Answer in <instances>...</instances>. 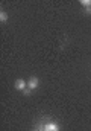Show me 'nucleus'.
Listing matches in <instances>:
<instances>
[{"instance_id": "obj_3", "label": "nucleus", "mask_w": 91, "mask_h": 131, "mask_svg": "<svg viewBox=\"0 0 91 131\" xmlns=\"http://www.w3.org/2000/svg\"><path fill=\"white\" fill-rule=\"evenodd\" d=\"M44 131H59V127L55 122H49L44 125Z\"/></svg>"}, {"instance_id": "obj_4", "label": "nucleus", "mask_w": 91, "mask_h": 131, "mask_svg": "<svg viewBox=\"0 0 91 131\" xmlns=\"http://www.w3.org/2000/svg\"><path fill=\"white\" fill-rule=\"evenodd\" d=\"M0 21H2V23H6V21H8V14H6L5 11L0 12Z\"/></svg>"}, {"instance_id": "obj_2", "label": "nucleus", "mask_w": 91, "mask_h": 131, "mask_svg": "<svg viewBox=\"0 0 91 131\" xmlns=\"http://www.w3.org/2000/svg\"><path fill=\"white\" fill-rule=\"evenodd\" d=\"M38 84H40V81H38V78H35V76H32L29 81H28V87H29L30 90L36 89V87H38Z\"/></svg>"}, {"instance_id": "obj_6", "label": "nucleus", "mask_w": 91, "mask_h": 131, "mask_svg": "<svg viewBox=\"0 0 91 131\" xmlns=\"http://www.w3.org/2000/svg\"><path fill=\"white\" fill-rule=\"evenodd\" d=\"M88 12H90V14H91V8H90V9H88Z\"/></svg>"}, {"instance_id": "obj_1", "label": "nucleus", "mask_w": 91, "mask_h": 131, "mask_svg": "<svg viewBox=\"0 0 91 131\" xmlns=\"http://www.w3.org/2000/svg\"><path fill=\"white\" fill-rule=\"evenodd\" d=\"M26 85H28V82H26L24 79H17V81H15V89H17V90L24 92V90H26Z\"/></svg>"}, {"instance_id": "obj_7", "label": "nucleus", "mask_w": 91, "mask_h": 131, "mask_svg": "<svg viewBox=\"0 0 91 131\" xmlns=\"http://www.w3.org/2000/svg\"><path fill=\"white\" fill-rule=\"evenodd\" d=\"M41 131H44V130H41Z\"/></svg>"}, {"instance_id": "obj_5", "label": "nucleus", "mask_w": 91, "mask_h": 131, "mask_svg": "<svg viewBox=\"0 0 91 131\" xmlns=\"http://www.w3.org/2000/svg\"><path fill=\"white\" fill-rule=\"evenodd\" d=\"M81 5H82V6H85V8H87V11H88V9L91 8V0H81Z\"/></svg>"}]
</instances>
